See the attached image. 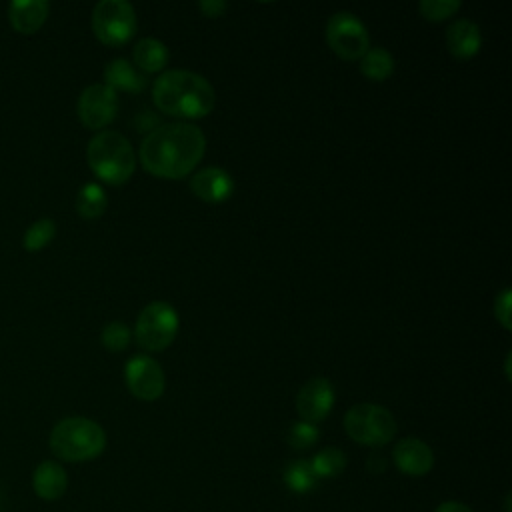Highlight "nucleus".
<instances>
[{"mask_svg": "<svg viewBox=\"0 0 512 512\" xmlns=\"http://www.w3.org/2000/svg\"><path fill=\"white\" fill-rule=\"evenodd\" d=\"M510 306H512V294H510V288H504L496 300H494V316L498 320V324L504 328V330H510L512 328V322H510Z\"/></svg>", "mask_w": 512, "mask_h": 512, "instance_id": "nucleus-27", "label": "nucleus"}, {"mask_svg": "<svg viewBox=\"0 0 512 512\" xmlns=\"http://www.w3.org/2000/svg\"><path fill=\"white\" fill-rule=\"evenodd\" d=\"M326 42L342 60H358L370 46L364 22L352 12H336L330 16L326 24Z\"/></svg>", "mask_w": 512, "mask_h": 512, "instance_id": "nucleus-8", "label": "nucleus"}, {"mask_svg": "<svg viewBox=\"0 0 512 512\" xmlns=\"http://www.w3.org/2000/svg\"><path fill=\"white\" fill-rule=\"evenodd\" d=\"M104 84L110 86L114 92L124 90V92H142L146 88V76L136 72V68L124 60V58H114L106 64L104 68Z\"/></svg>", "mask_w": 512, "mask_h": 512, "instance_id": "nucleus-17", "label": "nucleus"}, {"mask_svg": "<svg viewBox=\"0 0 512 512\" xmlns=\"http://www.w3.org/2000/svg\"><path fill=\"white\" fill-rule=\"evenodd\" d=\"M136 12L126 0H100L92 10V32L106 46H124L136 34Z\"/></svg>", "mask_w": 512, "mask_h": 512, "instance_id": "nucleus-7", "label": "nucleus"}, {"mask_svg": "<svg viewBox=\"0 0 512 512\" xmlns=\"http://www.w3.org/2000/svg\"><path fill=\"white\" fill-rule=\"evenodd\" d=\"M190 190L196 198H200L208 204H220L232 196L234 180L226 170H222L218 166H208V168H202L196 174H192Z\"/></svg>", "mask_w": 512, "mask_h": 512, "instance_id": "nucleus-12", "label": "nucleus"}, {"mask_svg": "<svg viewBox=\"0 0 512 512\" xmlns=\"http://www.w3.org/2000/svg\"><path fill=\"white\" fill-rule=\"evenodd\" d=\"M32 488L42 500H58L68 488L66 470L54 460L40 462L32 474Z\"/></svg>", "mask_w": 512, "mask_h": 512, "instance_id": "nucleus-16", "label": "nucleus"}, {"mask_svg": "<svg viewBox=\"0 0 512 512\" xmlns=\"http://www.w3.org/2000/svg\"><path fill=\"white\" fill-rule=\"evenodd\" d=\"M198 8L206 18H220L228 10V2H224V0H200Z\"/></svg>", "mask_w": 512, "mask_h": 512, "instance_id": "nucleus-28", "label": "nucleus"}, {"mask_svg": "<svg viewBox=\"0 0 512 512\" xmlns=\"http://www.w3.org/2000/svg\"><path fill=\"white\" fill-rule=\"evenodd\" d=\"M282 478H284V484L288 486V490H292L296 494H308L316 486V482H318V478H316V474L312 470L310 460H294V462H290L284 468Z\"/></svg>", "mask_w": 512, "mask_h": 512, "instance_id": "nucleus-21", "label": "nucleus"}, {"mask_svg": "<svg viewBox=\"0 0 512 512\" xmlns=\"http://www.w3.org/2000/svg\"><path fill=\"white\" fill-rule=\"evenodd\" d=\"M206 152L204 132L190 122L156 126L140 144V162L156 178L180 180L188 176Z\"/></svg>", "mask_w": 512, "mask_h": 512, "instance_id": "nucleus-1", "label": "nucleus"}, {"mask_svg": "<svg viewBox=\"0 0 512 512\" xmlns=\"http://www.w3.org/2000/svg\"><path fill=\"white\" fill-rule=\"evenodd\" d=\"M178 334V312L164 300H154L144 306L136 318L134 338L140 348L160 352L168 348Z\"/></svg>", "mask_w": 512, "mask_h": 512, "instance_id": "nucleus-6", "label": "nucleus"}, {"mask_svg": "<svg viewBox=\"0 0 512 512\" xmlns=\"http://www.w3.org/2000/svg\"><path fill=\"white\" fill-rule=\"evenodd\" d=\"M100 340H102V346L110 352H122L130 340H132V332L130 328L124 324V322H108L104 328H102V334H100Z\"/></svg>", "mask_w": 512, "mask_h": 512, "instance_id": "nucleus-24", "label": "nucleus"}, {"mask_svg": "<svg viewBox=\"0 0 512 512\" xmlns=\"http://www.w3.org/2000/svg\"><path fill=\"white\" fill-rule=\"evenodd\" d=\"M366 468H368L372 474H382V472L388 468V462H386V458H384L382 454H372V456H368V460H366Z\"/></svg>", "mask_w": 512, "mask_h": 512, "instance_id": "nucleus-29", "label": "nucleus"}, {"mask_svg": "<svg viewBox=\"0 0 512 512\" xmlns=\"http://www.w3.org/2000/svg\"><path fill=\"white\" fill-rule=\"evenodd\" d=\"M156 108L182 120H198L212 112L216 94L212 84L190 70H166L152 84Z\"/></svg>", "mask_w": 512, "mask_h": 512, "instance_id": "nucleus-2", "label": "nucleus"}, {"mask_svg": "<svg viewBox=\"0 0 512 512\" xmlns=\"http://www.w3.org/2000/svg\"><path fill=\"white\" fill-rule=\"evenodd\" d=\"M78 118L88 130H100L108 126L118 112V96L106 84H90L78 96Z\"/></svg>", "mask_w": 512, "mask_h": 512, "instance_id": "nucleus-9", "label": "nucleus"}, {"mask_svg": "<svg viewBox=\"0 0 512 512\" xmlns=\"http://www.w3.org/2000/svg\"><path fill=\"white\" fill-rule=\"evenodd\" d=\"M88 166L106 184L120 186L130 180L136 168V154L126 136L102 130L90 138L86 148Z\"/></svg>", "mask_w": 512, "mask_h": 512, "instance_id": "nucleus-3", "label": "nucleus"}, {"mask_svg": "<svg viewBox=\"0 0 512 512\" xmlns=\"http://www.w3.org/2000/svg\"><path fill=\"white\" fill-rule=\"evenodd\" d=\"M50 4L46 0H14L8 6V18L16 32L34 34L48 18Z\"/></svg>", "mask_w": 512, "mask_h": 512, "instance_id": "nucleus-15", "label": "nucleus"}, {"mask_svg": "<svg viewBox=\"0 0 512 512\" xmlns=\"http://www.w3.org/2000/svg\"><path fill=\"white\" fill-rule=\"evenodd\" d=\"M460 2L458 0H422L418 4L420 14L430 20V22H442L450 16H454L460 10Z\"/></svg>", "mask_w": 512, "mask_h": 512, "instance_id": "nucleus-26", "label": "nucleus"}, {"mask_svg": "<svg viewBox=\"0 0 512 512\" xmlns=\"http://www.w3.org/2000/svg\"><path fill=\"white\" fill-rule=\"evenodd\" d=\"M392 460L408 476H424L434 466L432 448L418 438H402L392 450Z\"/></svg>", "mask_w": 512, "mask_h": 512, "instance_id": "nucleus-13", "label": "nucleus"}, {"mask_svg": "<svg viewBox=\"0 0 512 512\" xmlns=\"http://www.w3.org/2000/svg\"><path fill=\"white\" fill-rule=\"evenodd\" d=\"M344 430L354 442L378 448L394 438L396 420L388 408L360 402L344 414Z\"/></svg>", "mask_w": 512, "mask_h": 512, "instance_id": "nucleus-5", "label": "nucleus"}, {"mask_svg": "<svg viewBox=\"0 0 512 512\" xmlns=\"http://www.w3.org/2000/svg\"><path fill=\"white\" fill-rule=\"evenodd\" d=\"M360 72L372 82H384L394 72V58L386 48H368L360 58Z\"/></svg>", "mask_w": 512, "mask_h": 512, "instance_id": "nucleus-20", "label": "nucleus"}, {"mask_svg": "<svg viewBox=\"0 0 512 512\" xmlns=\"http://www.w3.org/2000/svg\"><path fill=\"white\" fill-rule=\"evenodd\" d=\"M312 470L316 474V478H334L338 474L344 472L346 468V454L340 448L328 446L322 448L312 460Z\"/></svg>", "mask_w": 512, "mask_h": 512, "instance_id": "nucleus-22", "label": "nucleus"}, {"mask_svg": "<svg viewBox=\"0 0 512 512\" xmlns=\"http://www.w3.org/2000/svg\"><path fill=\"white\" fill-rule=\"evenodd\" d=\"M434 512H472V510L466 504H462V502L448 500V502H442Z\"/></svg>", "mask_w": 512, "mask_h": 512, "instance_id": "nucleus-30", "label": "nucleus"}, {"mask_svg": "<svg viewBox=\"0 0 512 512\" xmlns=\"http://www.w3.org/2000/svg\"><path fill=\"white\" fill-rule=\"evenodd\" d=\"M50 450L66 462H88L106 448L104 428L84 416H70L60 420L50 432Z\"/></svg>", "mask_w": 512, "mask_h": 512, "instance_id": "nucleus-4", "label": "nucleus"}, {"mask_svg": "<svg viewBox=\"0 0 512 512\" xmlns=\"http://www.w3.org/2000/svg\"><path fill=\"white\" fill-rule=\"evenodd\" d=\"M334 406V386L328 378H310L296 396V410L304 422H322Z\"/></svg>", "mask_w": 512, "mask_h": 512, "instance_id": "nucleus-11", "label": "nucleus"}, {"mask_svg": "<svg viewBox=\"0 0 512 512\" xmlns=\"http://www.w3.org/2000/svg\"><path fill=\"white\" fill-rule=\"evenodd\" d=\"M106 206H108V196L104 188L96 182L84 184L76 194V212L86 220H94L102 216L106 212Z\"/></svg>", "mask_w": 512, "mask_h": 512, "instance_id": "nucleus-19", "label": "nucleus"}, {"mask_svg": "<svg viewBox=\"0 0 512 512\" xmlns=\"http://www.w3.org/2000/svg\"><path fill=\"white\" fill-rule=\"evenodd\" d=\"M320 432H318V426L316 424H310V422H304V420H298L290 426L288 434H286V442L294 448V450H308L316 444Z\"/></svg>", "mask_w": 512, "mask_h": 512, "instance_id": "nucleus-25", "label": "nucleus"}, {"mask_svg": "<svg viewBox=\"0 0 512 512\" xmlns=\"http://www.w3.org/2000/svg\"><path fill=\"white\" fill-rule=\"evenodd\" d=\"M448 52L460 60H468L480 52L482 34L476 22L468 18L454 20L446 30Z\"/></svg>", "mask_w": 512, "mask_h": 512, "instance_id": "nucleus-14", "label": "nucleus"}, {"mask_svg": "<svg viewBox=\"0 0 512 512\" xmlns=\"http://www.w3.org/2000/svg\"><path fill=\"white\" fill-rule=\"evenodd\" d=\"M124 380L132 396L146 402L158 400L164 394V386H166L160 364L154 358L144 354H138L126 362Z\"/></svg>", "mask_w": 512, "mask_h": 512, "instance_id": "nucleus-10", "label": "nucleus"}, {"mask_svg": "<svg viewBox=\"0 0 512 512\" xmlns=\"http://www.w3.org/2000/svg\"><path fill=\"white\" fill-rule=\"evenodd\" d=\"M56 234V222L52 218H40L36 222H32L28 226V230L24 232V238H22V246L28 250V252H36V250H42L44 246L50 244V240L54 238Z\"/></svg>", "mask_w": 512, "mask_h": 512, "instance_id": "nucleus-23", "label": "nucleus"}, {"mask_svg": "<svg viewBox=\"0 0 512 512\" xmlns=\"http://www.w3.org/2000/svg\"><path fill=\"white\" fill-rule=\"evenodd\" d=\"M132 58L140 70L152 74V72H160L168 64L170 54H168L166 44L160 42L158 38H142L134 46Z\"/></svg>", "mask_w": 512, "mask_h": 512, "instance_id": "nucleus-18", "label": "nucleus"}, {"mask_svg": "<svg viewBox=\"0 0 512 512\" xmlns=\"http://www.w3.org/2000/svg\"><path fill=\"white\" fill-rule=\"evenodd\" d=\"M504 370H506V378L510 380V354L506 356V362H504Z\"/></svg>", "mask_w": 512, "mask_h": 512, "instance_id": "nucleus-31", "label": "nucleus"}]
</instances>
